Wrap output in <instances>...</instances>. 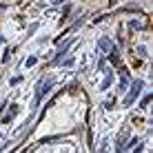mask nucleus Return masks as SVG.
Returning <instances> with one entry per match:
<instances>
[{"instance_id": "obj_1", "label": "nucleus", "mask_w": 153, "mask_h": 153, "mask_svg": "<svg viewBox=\"0 0 153 153\" xmlns=\"http://www.w3.org/2000/svg\"><path fill=\"white\" fill-rule=\"evenodd\" d=\"M140 89H142V82H133V87H131V91H129V96L124 98V104H133V100L140 96Z\"/></svg>"}, {"instance_id": "obj_3", "label": "nucleus", "mask_w": 153, "mask_h": 153, "mask_svg": "<svg viewBox=\"0 0 153 153\" xmlns=\"http://www.w3.org/2000/svg\"><path fill=\"white\" fill-rule=\"evenodd\" d=\"M109 84H111V76H107V80H104V82H102V89H107V87H109Z\"/></svg>"}, {"instance_id": "obj_2", "label": "nucleus", "mask_w": 153, "mask_h": 153, "mask_svg": "<svg viewBox=\"0 0 153 153\" xmlns=\"http://www.w3.org/2000/svg\"><path fill=\"white\" fill-rule=\"evenodd\" d=\"M100 49H104V51H107V49H111V42H109L107 38H102V40H100Z\"/></svg>"}]
</instances>
